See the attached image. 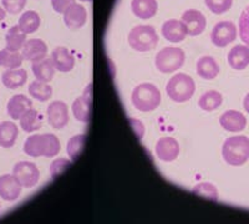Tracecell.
I'll use <instances>...</instances> for the list:
<instances>
[{"label": "cell", "instance_id": "obj_4", "mask_svg": "<svg viewBox=\"0 0 249 224\" xmlns=\"http://www.w3.org/2000/svg\"><path fill=\"white\" fill-rule=\"evenodd\" d=\"M128 44L136 52H151L159 44V35L152 26L137 25L131 29L128 34Z\"/></svg>", "mask_w": 249, "mask_h": 224}, {"label": "cell", "instance_id": "obj_37", "mask_svg": "<svg viewBox=\"0 0 249 224\" xmlns=\"http://www.w3.org/2000/svg\"><path fill=\"white\" fill-rule=\"evenodd\" d=\"M71 166V159L68 158H57L53 161L50 165V174L53 178H56L60 174L65 172L69 167Z\"/></svg>", "mask_w": 249, "mask_h": 224}, {"label": "cell", "instance_id": "obj_20", "mask_svg": "<svg viewBox=\"0 0 249 224\" xmlns=\"http://www.w3.org/2000/svg\"><path fill=\"white\" fill-rule=\"evenodd\" d=\"M31 70H33V74L36 77V80L44 81V83H50L53 77H54L56 69H55L51 57H45V59L33 63Z\"/></svg>", "mask_w": 249, "mask_h": 224}, {"label": "cell", "instance_id": "obj_16", "mask_svg": "<svg viewBox=\"0 0 249 224\" xmlns=\"http://www.w3.org/2000/svg\"><path fill=\"white\" fill-rule=\"evenodd\" d=\"M88 20V12L80 4H72L70 8L64 13V23L71 30L82 28L86 24Z\"/></svg>", "mask_w": 249, "mask_h": 224}, {"label": "cell", "instance_id": "obj_5", "mask_svg": "<svg viewBox=\"0 0 249 224\" xmlns=\"http://www.w3.org/2000/svg\"><path fill=\"white\" fill-rule=\"evenodd\" d=\"M184 61H186V54L181 48L166 46L156 55L155 65L162 74H171L181 69Z\"/></svg>", "mask_w": 249, "mask_h": 224}, {"label": "cell", "instance_id": "obj_29", "mask_svg": "<svg viewBox=\"0 0 249 224\" xmlns=\"http://www.w3.org/2000/svg\"><path fill=\"white\" fill-rule=\"evenodd\" d=\"M223 103V96L218 91L211 90L202 95L198 100V106L203 111H214Z\"/></svg>", "mask_w": 249, "mask_h": 224}, {"label": "cell", "instance_id": "obj_13", "mask_svg": "<svg viewBox=\"0 0 249 224\" xmlns=\"http://www.w3.org/2000/svg\"><path fill=\"white\" fill-rule=\"evenodd\" d=\"M21 188L23 186L13 174H4L0 177V197L4 201H17L21 194Z\"/></svg>", "mask_w": 249, "mask_h": 224}, {"label": "cell", "instance_id": "obj_40", "mask_svg": "<svg viewBox=\"0 0 249 224\" xmlns=\"http://www.w3.org/2000/svg\"><path fill=\"white\" fill-rule=\"evenodd\" d=\"M243 107H244V110L247 111V114H249V94H247L246 97H244Z\"/></svg>", "mask_w": 249, "mask_h": 224}, {"label": "cell", "instance_id": "obj_14", "mask_svg": "<svg viewBox=\"0 0 249 224\" xmlns=\"http://www.w3.org/2000/svg\"><path fill=\"white\" fill-rule=\"evenodd\" d=\"M187 35V29L182 20L171 19L162 25V36L170 43H181Z\"/></svg>", "mask_w": 249, "mask_h": 224}, {"label": "cell", "instance_id": "obj_18", "mask_svg": "<svg viewBox=\"0 0 249 224\" xmlns=\"http://www.w3.org/2000/svg\"><path fill=\"white\" fill-rule=\"evenodd\" d=\"M228 64L234 70H244L249 65V46L235 45L228 52Z\"/></svg>", "mask_w": 249, "mask_h": 224}, {"label": "cell", "instance_id": "obj_17", "mask_svg": "<svg viewBox=\"0 0 249 224\" xmlns=\"http://www.w3.org/2000/svg\"><path fill=\"white\" fill-rule=\"evenodd\" d=\"M51 60L54 63L55 69L61 71V72H69L75 66L74 55L69 52L68 48H64V46H57L53 50Z\"/></svg>", "mask_w": 249, "mask_h": 224}, {"label": "cell", "instance_id": "obj_34", "mask_svg": "<svg viewBox=\"0 0 249 224\" xmlns=\"http://www.w3.org/2000/svg\"><path fill=\"white\" fill-rule=\"evenodd\" d=\"M45 137V152H44V157H55L59 155L60 152V139L57 138L55 135L53 134H44Z\"/></svg>", "mask_w": 249, "mask_h": 224}, {"label": "cell", "instance_id": "obj_26", "mask_svg": "<svg viewBox=\"0 0 249 224\" xmlns=\"http://www.w3.org/2000/svg\"><path fill=\"white\" fill-rule=\"evenodd\" d=\"M26 35L28 34H25L19 25L12 26L5 35L6 48L19 52L20 49H23L24 44L26 43Z\"/></svg>", "mask_w": 249, "mask_h": 224}, {"label": "cell", "instance_id": "obj_12", "mask_svg": "<svg viewBox=\"0 0 249 224\" xmlns=\"http://www.w3.org/2000/svg\"><path fill=\"white\" fill-rule=\"evenodd\" d=\"M21 55L26 61L35 63L45 59L48 55V45L41 39H30L24 44Z\"/></svg>", "mask_w": 249, "mask_h": 224}, {"label": "cell", "instance_id": "obj_23", "mask_svg": "<svg viewBox=\"0 0 249 224\" xmlns=\"http://www.w3.org/2000/svg\"><path fill=\"white\" fill-rule=\"evenodd\" d=\"M197 74L204 80H213L219 74V65L212 56H203L197 61Z\"/></svg>", "mask_w": 249, "mask_h": 224}, {"label": "cell", "instance_id": "obj_22", "mask_svg": "<svg viewBox=\"0 0 249 224\" xmlns=\"http://www.w3.org/2000/svg\"><path fill=\"white\" fill-rule=\"evenodd\" d=\"M28 80V72L24 69H8L1 76L4 86L8 88H19L25 85Z\"/></svg>", "mask_w": 249, "mask_h": 224}, {"label": "cell", "instance_id": "obj_24", "mask_svg": "<svg viewBox=\"0 0 249 224\" xmlns=\"http://www.w3.org/2000/svg\"><path fill=\"white\" fill-rule=\"evenodd\" d=\"M19 135V128L10 121H4L0 123V146L4 148H10L15 145V141Z\"/></svg>", "mask_w": 249, "mask_h": 224}, {"label": "cell", "instance_id": "obj_39", "mask_svg": "<svg viewBox=\"0 0 249 224\" xmlns=\"http://www.w3.org/2000/svg\"><path fill=\"white\" fill-rule=\"evenodd\" d=\"M72 4H75V0H51V6L56 13H65Z\"/></svg>", "mask_w": 249, "mask_h": 224}, {"label": "cell", "instance_id": "obj_27", "mask_svg": "<svg viewBox=\"0 0 249 224\" xmlns=\"http://www.w3.org/2000/svg\"><path fill=\"white\" fill-rule=\"evenodd\" d=\"M41 116L36 110H28L23 116L20 117V127L23 128L25 132H34L41 128Z\"/></svg>", "mask_w": 249, "mask_h": 224}, {"label": "cell", "instance_id": "obj_7", "mask_svg": "<svg viewBox=\"0 0 249 224\" xmlns=\"http://www.w3.org/2000/svg\"><path fill=\"white\" fill-rule=\"evenodd\" d=\"M237 39V26L232 21H221L215 24L211 33V40L217 48H224Z\"/></svg>", "mask_w": 249, "mask_h": 224}, {"label": "cell", "instance_id": "obj_3", "mask_svg": "<svg viewBox=\"0 0 249 224\" xmlns=\"http://www.w3.org/2000/svg\"><path fill=\"white\" fill-rule=\"evenodd\" d=\"M195 80L187 74H177L172 76L166 86L168 97L175 103H186L195 95Z\"/></svg>", "mask_w": 249, "mask_h": 224}, {"label": "cell", "instance_id": "obj_41", "mask_svg": "<svg viewBox=\"0 0 249 224\" xmlns=\"http://www.w3.org/2000/svg\"><path fill=\"white\" fill-rule=\"evenodd\" d=\"M5 15H6V10L4 8H1V6H0V23H1V21L5 19Z\"/></svg>", "mask_w": 249, "mask_h": 224}, {"label": "cell", "instance_id": "obj_8", "mask_svg": "<svg viewBox=\"0 0 249 224\" xmlns=\"http://www.w3.org/2000/svg\"><path fill=\"white\" fill-rule=\"evenodd\" d=\"M182 23L187 29L190 36H198L204 32L207 25L206 17L197 9H188L182 15Z\"/></svg>", "mask_w": 249, "mask_h": 224}, {"label": "cell", "instance_id": "obj_43", "mask_svg": "<svg viewBox=\"0 0 249 224\" xmlns=\"http://www.w3.org/2000/svg\"><path fill=\"white\" fill-rule=\"evenodd\" d=\"M0 208H1V206H0Z\"/></svg>", "mask_w": 249, "mask_h": 224}, {"label": "cell", "instance_id": "obj_36", "mask_svg": "<svg viewBox=\"0 0 249 224\" xmlns=\"http://www.w3.org/2000/svg\"><path fill=\"white\" fill-rule=\"evenodd\" d=\"M239 36L242 41L249 46V6L244 9L239 17Z\"/></svg>", "mask_w": 249, "mask_h": 224}, {"label": "cell", "instance_id": "obj_21", "mask_svg": "<svg viewBox=\"0 0 249 224\" xmlns=\"http://www.w3.org/2000/svg\"><path fill=\"white\" fill-rule=\"evenodd\" d=\"M159 4L156 0H132L131 10L139 19H151L157 13Z\"/></svg>", "mask_w": 249, "mask_h": 224}, {"label": "cell", "instance_id": "obj_35", "mask_svg": "<svg viewBox=\"0 0 249 224\" xmlns=\"http://www.w3.org/2000/svg\"><path fill=\"white\" fill-rule=\"evenodd\" d=\"M207 8L214 14H223L233 5V0H204Z\"/></svg>", "mask_w": 249, "mask_h": 224}, {"label": "cell", "instance_id": "obj_28", "mask_svg": "<svg viewBox=\"0 0 249 224\" xmlns=\"http://www.w3.org/2000/svg\"><path fill=\"white\" fill-rule=\"evenodd\" d=\"M40 23H41L40 15L34 10H28L20 17L18 25L25 34H33L40 28Z\"/></svg>", "mask_w": 249, "mask_h": 224}, {"label": "cell", "instance_id": "obj_1", "mask_svg": "<svg viewBox=\"0 0 249 224\" xmlns=\"http://www.w3.org/2000/svg\"><path fill=\"white\" fill-rule=\"evenodd\" d=\"M222 156L230 166L244 165L249 158V138L247 136H233L227 138L222 147Z\"/></svg>", "mask_w": 249, "mask_h": 224}, {"label": "cell", "instance_id": "obj_9", "mask_svg": "<svg viewBox=\"0 0 249 224\" xmlns=\"http://www.w3.org/2000/svg\"><path fill=\"white\" fill-rule=\"evenodd\" d=\"M46 114H48L49 125L53 128L60 130L69 123V107L65 103H62L60 100L53 101L49 105Z\"/></svg>", "mask_w": 249, "mask_h": 224}, {"label": "cell", "instance_id": "obj_2", "mask_svg": "<svg viewBox=\"0 0 249 224\" xmlns=\"http://www.w3.org/2000/svg\"><path fill=\"white\" fill-rule=\"evenodd\" d=\"M131 101L136 110L141 112H150L156 110L161 103V92L153 84H140L133 88Z\"/></svg>", "mask_w": 249, "mask_h": 224}, {"label": "cell", "instance_id": "obj_11", "mask_svg": "<svg viewBox=\"0 0 249 224\" xmlns=\"http://www.w3.org/2000/svg\"><path fill=\"white\" fill-rule=\"evenodd\" d=\"M91 103H92V99H91V86L86 88L85 94L82 96L77 97L72 103V114H74L75 119L80 122L88 123L91 120Z\"/></svg>", "mask_w": 249, "mask_h": 224}, {"label": "cell", "instance_id": "obj_30", "mask_svg": "<svg viewBox=\"0 0 249 224\" xmlns=\"http://www.w3.org/2000/svg\"><path fill=\"white\" fill-rule=\"evenodd\" d=\"M23 55L19 52L5 48L0 50V66L6 69H18L23 63Z\"/></svg>", "mask_w": 249, "mask_h": 224}, {"label": "cell", "instance_id": "obj_31", "mask_svg": "<svg viewBox=\"0 0 249 224\" xmlns=\"http://www.w3.org/2000/svg\"><path fill=\"white\" fill-rule=\"evenodd\" d=\"M29 94L31 97L39 100V101H48L53 95V88L48 83L40 81V80H35L29 85Z\"/></svg>", "mask_w": 249, "mask_h": 224}, {"label": "cell", "instance_id": "obj_42", "mask_svg": "<svg viewBox=\"0 0 249 224\" xmlns=\"http://www.w3.org/2000/svg\"><path fill=\"white\" fill-rule=\"evenodd\" d=\"M81 1H92V0H81Z\"/></svg>", "mask_w": 249, "mask_h": 224}, {"label": "cell", "instance_id": "obj_32", "mask_svg": "<svg viewBox=\"0 0 249 224\" xmlns=\"http://www.w3.org/2000/svg\"><path fill=\"white\" fill-rule=\"evenodd\" d=\"M192 193H195L196 196L208 199V201L218 202V199H219V193H218L217 187L210 182H202V183L195 186Z\"/></svg>", "mask_w": 249, "mask_h": 224}, {"label": "cell", "instance_id": "obj_10", "mask_svg": "<svg viewBox=\"0 0 249 224\" xmlns=\"http://www.w3.org/2000/svg\"><path fill=\"white\" fill-rule=\"evenodd\" d=\"M156 156L163 162L175 161L179 155V143L173 137H162L156 143Z\"/></svg>", "mask_w": 249, "mask_h": 224}, {"label": "cell", "instance_id": "obj_15", "mask_svg": "<svg viewBox=\"0 0 249 224\" xmlns=\"http://www.w3.org/2000/svg\"><path fill=\"white\" fill-rule=\"evenodd\" d=\"M219 125L230 132H241L246 128L247 119L239 111L228 110L219 117Z\"/></svg>", "mask_w": 249, "mask_h": 224}, {"label": "cell", "instance_id": "obj_33", "mask_svg": "<svg viewBox=\"0 0 249 224\" xmlns=\"http://www.w3.org/2000/svg\"><path fill=\"white\" fill-rule=\"evenodd\" d=\"M86 136L85 135H76V136L71 137L68 142V147H66V151H68V155L70 157V159L72 162L76 161L80 157V155L82 154L84 151V146H85Z\"/></svg>", "mask_w": 249, "mask_h": 224}, {"label": "cell", "instance_id": "obj_6", "mask_svg": "<svg viewBox=\"0 0 249 224\" xmlns=\"http://www.w3.org/2000/svg\"><path fill=\"white\" fill-rule=\"evenodd\" d=\"M13 176L25 188H31L37 185L40 179V171L36 165L28 161L18 162L13 168Z\"/></svg>", "mask_w": 249, "mask_h": 224}, {"label": "cell", "instance_id": "obj_19", "mask_svg": "<svg viewBox=\"0 0 249 224\" xmlns=\"http://www.w3.org/2000/svg\"><path fill=\"white\" fill-rule=\"evenodd\" d=\"M31 105H33L31 100L25 95H15L9 100L8 106H6L8 115L13 120H20V117L23 116L26 111L30 110Z\"/></svg>", "mask_w": 249, "mask_h": 224}, {"label": "cell", "instance_id": "obj_38", "mask_svg": "<svg viewBox=\"0 0 249 224\" xmlns=\"http://www.w3.org/2000/svg\"><path fill=\"white\" fill-rule=\"evenodd\" d=\"M3 8L10 14H19L24 9L26 0H1Z\"/></svg>", "mask_w": 249, "mask_h": 224}, {"label": "cell", "instance_id": "obj_25", "mask_svg": "<svg viewBox=\"0 0 249 224\" xmlns=\"http://www.w3.org/2000/svg\"><path fill=\"white\" fill-rule=\"evenodd\" d=\"M24 152L30 157H41L45 152V137L44 135H33L24 143Z\"/></svg>", "mask_w": 249, "mask_h": 224}]
</instances>
